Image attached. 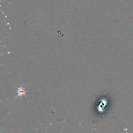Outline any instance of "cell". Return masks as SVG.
<instances>
[{
  "mask_svg": "<svg viewBox=\"0 0 133 133\" xmlns=\"http://www.w3.org/2000/svg\"><path fill=\"white\" fill-rule=\"evenodd\" d=\"M17 92H18V95H17V96H16V98H17L19 96H20L21 97H22L23 95L26 96L25 95V92H27V91H25V88H24L22 87H20L18 88V91Z\"/></svg>",
  "mask_w": 133,
  "mask_h": 133,
  "instance_id": "obj_1",
  "label": "cell"
}]
</instances>
